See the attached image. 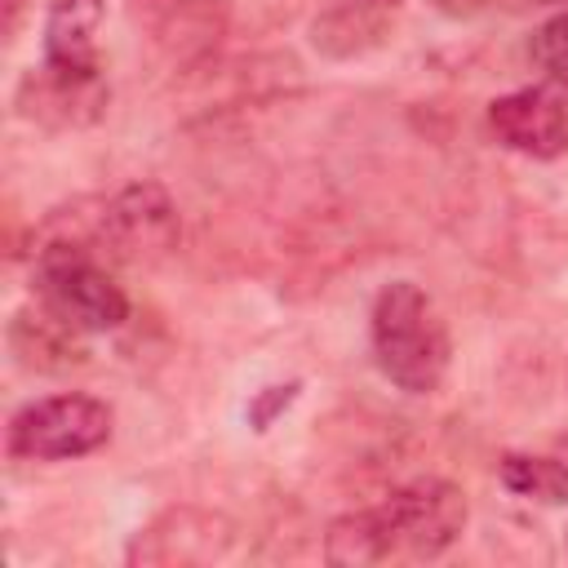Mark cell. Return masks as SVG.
<instances>
[{
    "label": "cell",
    "instance_id": "4",
    "mask_svg": "<svg viewBox=\"0 0 568 568\" xmlns=\"http://www.w3.org/2000/svg\"><path fill=\"white\" fill-rule=\"evenodd\" d=\"M111 439V408L98 395L62 390L22 404L9 417V457L18 462H71L98 453Z\"/></svg>",
    "mask_w": 568,
    "mask_h": 568
},
{
    "label": "cell",
    "instance_id": "5",
    "mask_svg": "<svg viewBox=\"0 0 568 568\" xmlns=\"http://www.w3.org/2000/svg\"><path fill=\"white\" fill-rule=\"evenodd\" d=\"M182 235L178 204L160 182H129L98 200V253L124 266L160 262Z\"/></svg>",
    "mask_w": 568,
    "mask_h": 568
},
{
    "label": "cell",
    "instance_id": "12",
    "mask_svg": "<svg viewBox=\"0 0 568 568\" xmlns=\"http://www.w3.org/2000/svg\"><path fill=\"white\" fill-rule=\"evenodd\" d=\"M497 475L510 493L528 501H546V506L568 501V457L559 453H506L497 462Z\"/></svg>",
    "mask_w": 568,
    "mask_h": 568
},
{
    "label": "cell",
    "instance_id": "6",
    "mask_svg": "<svg viewBox=\"0 0 568 568\" xmlns=\"http://www.w3.org/2000/svg\"><path fill=\"white\" fill-rule=\"evenodd\" d=\"M493 138L528 160H555L568 151V84L541 80L488 102Z\"/></svg>",
    "mask_w": 568,
    "mask_h": 568
},
{
    "label": "cell",
    "instance_id": "15",
    "mask_svg": "<svg viewBox=\"0 0 568 568\" xmlns=\"http://www.w3.org/2000/svg\"><path fill=\"white\" fill-rule=\"evenodd\" d=\"M515 9H532V4H568V0H510Z\"/></svg>",
    "mask_w": 568,
    "mask_h": 568
},
{
    "label": "cell",
    "instance_id": "3",
    "mask_svg": "<svg viewBox=\"0 0 568 568\" xmlns=\"http://www.w3.org/2000/svg\"><path fill=\"white\" fill-rule=\"evenodd\" d=\"M31 257H36V271H31L36 297L53 306L62 320H71L75 328L106 333L129 320L124 288L106 271V257L93 253L89 244L49 240V244H31Z\"/></svg>",
    "mask_w": 568,
    "mask_h": 568
},
{
    "label": "cell",
    "instance_id": "11",
    "mask_svg": "<svg viewBox=\"0 0 568 568\" xmlns=\"http://www.w3.org/2000/svg\"><path fill=\"white\" fill-rule=\"evenodd\" d=\"M222 31H226V13H222L217 0H182L160 22V44L178 62H195V58H204L217 44Z\"/></svg>",
    "mask_w": 568,
    "mask_h": 568
},
{
    "label": "cell",
    "instance_id": "10",
    "mask_svg": "<svg viewBox=\"0 0 568 568\" xmlns=\"http://www.w3.org/2000/svg\"><path fill=\"white\" fill-rule=\"evenodd\" d=\"M102 0H53L44 13V62L62 71H102Z\"/></svg>",
    "mask_w": 568,
    "mask_h": 568
},
{
    "label": "cell",
    "instance_id": "1",
    "mask_svg": "<svg viewBox=\"0 0 568 568\" xmlns=\"http://www.w3.org/2000/svg\"><path fill=\"white\" fill-rule=\"evenodd\" d=\"M470 519L466 493L448 479H413L377 506L346 510L324 532V559L337 568H368L386 559H435Z\"/></svg>",
    "mask_w": 568,
    "mask_h": 568
},
{
    "label": "cell",
    "instance_id": "2",
    "mask_svg": "<svg viewBox=\"0 0 568 568\" xmlns=\"http://www.w3.org/2000/svg\"><path fill=\"white\" fill-rule=\"evenodd\" d=\"M373 359L382 377L408 395H430L444 386L453 364V337L435 297L413 280H390L373 297L368 315Z\"/></svg>",
    "mask_w": 568,
    "mask_h": 568
},
{
    "label": "cell",
    "instance_id": "14",
    "mask_svg": "<svg viewBox=\"0 0 568 568\" xmlns=\"http://www.w3.org/2000/svg\"><path fill=\"white\" fill-rule=\"evenodd\" d=\"M0 9H4V36H13V31H18V18H22V9H27V0H0Z\"/></svg>",
    "mask_w": 568,
    "mask_h": 568
},
{
    "label": "cell",
    "instance_id": "9",
    "mask_svg": "<svg viewBox=\"0 0 568 568\" xmlns=\"http://www.w3.org/2000/svg\"><path fill=\"white\" fill-rule=\"evenodd\" d=\"M9 346H13L18 364L31 368V373H71V368H84L89 364L84 328H75L71 320H62L40 297L9 320Z\"/></svg>",
    "mask_w": 568,
    "mask_h": 568
},
{
    "label": "cell",
    "instance_id": "8",
    "mask_svg": "<svg viewBox=\"0 0 568 568\" xmlns=\"http://www.w3.org/2000/svg\"><path fill=\"white\" fill-rule=\"evenodd\" d=\"M13 102H18V115L31 120V124L84 129L106 111L111 89H106L102 71H62V67L40 62L36 71H27L18 80V98Z\"/></svg>",
    "mask_w": 568,
    "mask_h": 568
},
{
    "label": "cell",
    "instance_id": "13",
    "mask_svg": "<svg viewBox=\"0 0 568 568\" xmlns=\"http://www.w3.org/2000/svg\"><path fill=\"white\" fill-rule=\"evenodd\" d=\"M528 58H532V67H537L546 80L568 84V9H559L555 18H546V22L532 31Z\"/></svg>",
    "mask_w": 568,
    "mask_h": 568
},
{
    "label": "cell",
    "instance_id": "16",
    "mask_svg": "<svg viewBox=\"0 0 568 568\" xmlns=\"http://www.w3.org/2000/svg\"><path fill=\"white\" fill-rule=\"evenodd\" d=\"M364 4H395V0H364Z\"/></svg>",
    "mask_w": 568,
    "mask_h": 568
},
{
    "label": "cell",
    "instance_id": "7",
    "mask_svg": "<svg viewBox=\"0 0 568 568\" xmlns=\"http://www.w3.org/2000/svg\"><path fill=\"white\" fill-rule=\"evenodd\" d=\"M235 550V524L213 510L173 506L155 515L129 546V564L142 568H173V564H217Z\"/></svg>",
    "mask_w": 568,
    "mask_h": 568
}]
</instances>
